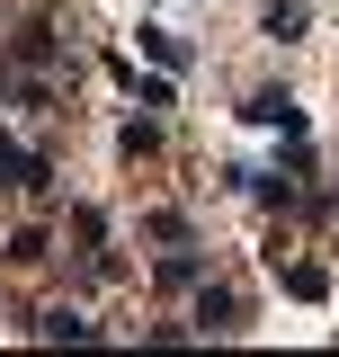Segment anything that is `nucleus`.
Segmentation results:
<instances>
[{"label":"nucleus","mask_w":339,"mask_h":357,"mask_svg":"<svg viewBox=\"0 0 339 357\" xmlns=\"http://www.w3.org/2000/svg\"><path fill=\"white\" fill-rule=\"evenodd\" d=\"M197 331L232 340V331H241V295H232V286H206V295H197Z\"/></svg>","instance_id":"f257e3e1"},{"label":"nucleus","mask_w":339,"mask_h":357,"mask_svg":"<svg viewBox=\"0 0 339 357\" xmlns=\"http://www.w3.org/2000/svg\"><path fill=\"white\" fill-rule=\"evenodd\" d=\"M54 18H27V27H18V36H9V63H27V72H45V63H54Z\"/></svg>","instance_id":"f03ea898"},{"label":"nucleus","mask_w":339,"mask_h":357,"mask_svg":"<svg viewBox=\"0 0 339 357\" xmlns=\"http://www.w3.org/2000/svg\"><path fill=\"white\" fill-rule=\"evenodd\" d=\"M241 116H250V126H277V134H303V107L286 98V89H259V98L241 107Z\"/></svg>","instance_id":"7ed1b4c3"},{"label":"nucleus","mask_w":339,"mask_h":357,"mask_svg":"<svg viewBox=\"0 0 339 357\" xmlns=\"http://www.w3.org/2000/svg\"><path fill=\"white\" fill-rule=\"evenodd\" d=\"M36 331H45V340H98V321H89V312H72V304L36 312Z\"/></svg>","instance_id":"20e7f679"},{"label":"nucleus","mask_w":339,"mask_h":357,"mask_svg":"<svg viewBox=\"0 0 339 357\" xmlns=\"http://www.w3.org/2000/svg\"><path fill=\"white\" fill-rule=\"evenodd\" d=\"M286 295H295V304H322V295H331V268H322V259H295V268H286Z\"/></svg>","instance_id":"39448f33"},{"label":"nucleus","mask_w":339,"mask_h":357,"mask_svg":"<svg viewBox=\"0 0 339 357\" xmlns=\"http://www.w3.org/2000/svg\"><path fill=\"white\" fill-rule=\"evenodd\" d=\"M152 277H161L170 295H179V286H197V277H206V259H197V250H170V259L152 268Z\"/></svg>","instance_id":"423d86ee"},{"label":"nucleus","mask_w":339,"mask_h":357,"mask_svg":"<svg viewBox=\"0 0 339 357\" xmlns=\"http://www.w3.org/2000/svg\"><path fill=\"white\" fill-rule=\"evenodd\" d=\"M134 45H143V54H152V63H161V72H179V63H188V45L170 36V27H143V36H134Z\"/></svg>","instance_id":"0eeeda50"},{"label":"nucleus","mask_w":339,"mask_h":357,"mask_svg":"<svg viewBox=\"0 0 339 357\" xmlns=\"http://www.w3.org/2000/svg\"><path fill=\"white\" fill-rule=\"evenodd\" d=\"M152 152H161V126H152V116H143V126H126V161H152Z\"/></svg>","instance_id":"6e6552de"},{"label":"nucleus","mask_w":339,"mask_h":357,"mask_svg":"<svg viewBox=\"0 0 339 357\" xmlns=\"http://www.w3.org/2000/svg\"><path fill=\"white\" fill-rule=\"evenodd\" d=\"M72 241H81V250H98V241H107V215H98V206H81V215H72Z\"/></svg>","instance_id":"1a4fd4ad"},{"label":"nucleus","mask_w":339,"mask_h":357,"mask_svg":"<svg viewBox=\"0 0 339 357\" xmlns=\"http://www.w3.org/2000/svg\"><path fill=\"white\" fill-rule=\"evenodd\" d=\"M268 36H303V9H295V0H268Z\"/></svg>","instance_id":"9d476101"},{"label":"nucleus","mask_w":339,"mask_h":357,"mask_svg":"<svg viewBox=\"0 0 339 357\" xmlns=\"http://www.w3.org/2000/svg\"><path fill=\"white\" fill-rule=\"evenodd\" d=\"M9 259H18V268H36V259H45V232H36V223H27V232H9Z\"/></svg>","instance_id":"9b49d317"},{"label":"nucleus","mask_w":339,"mask_h":357,"mask_svg":"<svg viewBox=\"0 0 339 357\" xmlns=\"http://www.w3.org/2000/svg\"><path fill=\"white\" fill-rule=\"evenodd\" d=\"M18 161H27V152H9V143H0V188H18Z\"/></svg>","instance_id":"f8f14e48"},{"label":"nucleus","mask_w":339,"mask_h":357,"mask_svg":"<svg viewBox=\"0 0 339 357\" xmlns=\"http://www.w3.org/2000/svg\"><path fill=\"white\" fill-rule=\"evenodd\" d=\"M0 98H18V81H9V72H0Z\"/></svg>","instance_id":"ddd939ff"}]
</instances>
